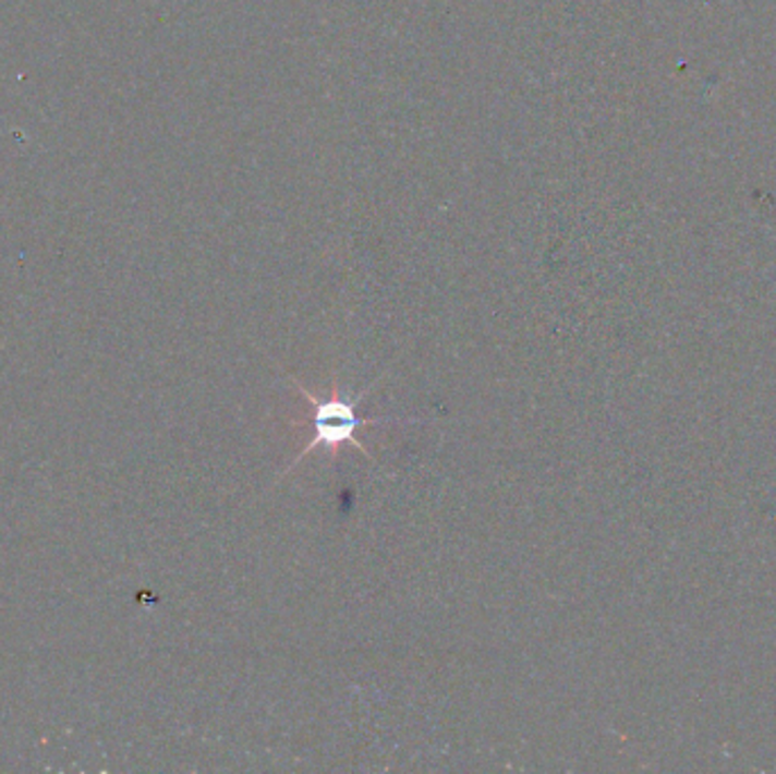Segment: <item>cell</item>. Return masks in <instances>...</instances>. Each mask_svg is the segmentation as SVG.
<instances>
[{
    "label": "cell",
    "instance_id": "6da1fadb",
    "mask_svg": "<svg viewBox=\"0 0 776 774\" xmlns=\"http://www.w3.org/2000/svg\"><path fill=\"white\" fill-rule=\"evenodd\" d=\"M289 379L295 384V389L302 394V398L307 400L312 404V411H310V419H304L300 421L298 425H310L312 427V438H310V444L304 446L298 457L293 459V463L284 470L282 477H287L291 470L307 457L310 452H314L316 448H327V452L331 455V459H339V452L343 446H352L356 448L359 452H362L364 457L373 459L375 457L371 455V450L364 448L362 440L356 438V430H362V427H373V425H391V423H419L423 419H391V416H381V419H366V416H359L356 413V407L359 402H362L366 398V394H371L373 386L381 379V375L371 384L366 386V391L359 394L354 400H345L339 391V377L337 373H331V391L327 398H318L314 396L307 386H304L295 375L289 373Z\"/></svg>",
    "mask_w": 776,
    "mask_h": 774
}]
</instances>
